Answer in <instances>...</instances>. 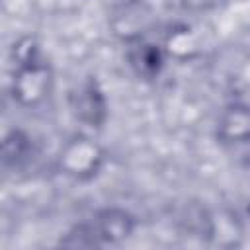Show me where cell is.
<instances>
[{"label": "cell", "instance_id": "1", "mask_svg": "<svg viewBox=\"0 0 250 250\" xmlns=\"http://www.w3.org/2000/svg\"><path fill=\"white\" fill-rule=\"evenodd\" d=\"M105 162L104 148L86 135L70 137L59 152V168L74 180H92Z\"/></svg>", "mask_w": 250, "mask_h": 250}, {"label": "cell", "instance_id": "2", "mask_svg": "<svg viewBox=\"0 0 250 250\" xmlns=\"http://www.w3.org/2000/svg\"><path fill=\"white\" fill-rule=\"evenodd\" d=\"M53 86V72L39 57L18 62V68L12 78V96L20 105H37L41 104Z\"/></svg>", "mask_w": 250, "mask_h": 250}, {"label": "cell", "instance_id": "3", "mask_svg": "<svg viewBox=\"0 0 250 250\" xmlns=\"http://www.w3.org/2000/svg\"><path fill=\"white\" fill-rule=\"evenodd\" d=\"M135 229V219L123 209H104L90 225H82L78 230L90 244H111L125 240Z\"/></svg>", "mask_w": 250, "mask_h": 250}, {"label": "cell", "instance_id": "4", "mask_svg": "<svg viewBox=\"0 0 250 250\" xmlns=\"http://www.w3.org/2000/svg\"><path fill=\"white\" fill-rule=\"evenodd\" d=\"M217 135L223 143L242 145L250 141V105L230 104L227 105L217 119Z\"/></svg>", "mask_w": 250, "mask_h": 250}]
</instances>
